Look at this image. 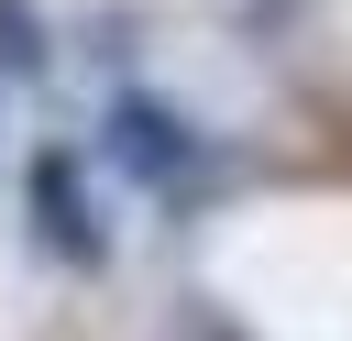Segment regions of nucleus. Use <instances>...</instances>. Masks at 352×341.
<instances>
[{"mask_svg": "<svg viewBox=\"0 0 352 341\" xmlns=\"http://www.w3.org/2000/svg\"><path fill=\"white\" fill-rule=\"evenodd\" d=\"M99 154H110L132 187H176V176L198 165V121H187L176 99H154V88H121V99L99 110Z\"/></svg>", "mask_w": 352, "mask_h": 341, "instance_id": "f257e3e1", "label": "nucleus"}, {"mask_svg": "<svg viewBox=\"0 0 352 341\" xmlns=\"http://www.w3.org/2000/svg\"><path fill=\"white\" fill-rule=\"evenodd\" d=\"M22 187H33V231H44V253L99 275V264H110V220H99V198H88V154H77V143H44Z\"/></svg>", "mask_w": 352, "mask_h": 341, "instance_id": "f03ea898", "label": "nucleus"}, {"mask_svg": "<svg viewBox=\"0 0 352 341\" xmlns=\"http://www.w3.org/2000/svg\"><path fill=\"white\" fill-rule=\"evenodd\" d=\"M44 66H55V33H44V11H33V0H0V77H11V88H33Z\"/></svg>", "mask_w": 352, "mask_h": 341, "instance_id": "7ed1b4c3", "label": "nucleus"}, {"mask_svg": "<svg viewBox=\"0 0 352 341\" xmlns=\"http://www.w3.org/2000/svg\"><path fill=\"white\" fill-rule=\"evenodd\" d=\"M187 341H242V330H231V319H220V308L198 297V308H187Z\"/></svg>", "mask_w": 352, "mask_h": 341, "instance_id": "20e7f679", "label": "nucleus"}, {"mask_svg": "<svg viewBox=\"0 0 352 341\" xmlns=\"http://www.w3.org/2000/svg\"><path fill=\"white\" fill-rule=\"evenodd\" d=\"M275 11H286V0H275Z\"/></svg>", "mask_w": 352, "mask_h": 341, "instance_id": "39448f33", "label": "nucleus"}]
</instances>
